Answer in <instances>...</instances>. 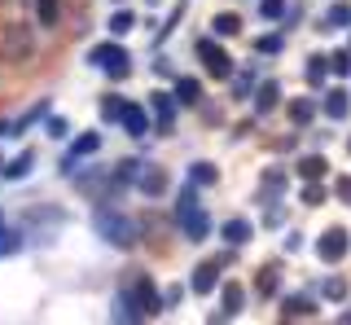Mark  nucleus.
Segmentation results:
<instances>
[{"label": "nucleus", "instance_id": "nucleus-28", "mask_svg": "<svg viewBox=\"0 0 351 325\" xmlns=\"http://www.w3.org/2000/svg\"><path fill=\"white\" fill-rule=\"evenodd\" d=\"M132 27H136V14H132V9H114V14H110V36H128Z\"/></svg>", "mask_w": 351, "mask_h": 325}, {"label": "nucleus", "instance_id": "nucleus-4", "mask_svg": "<svg viewBox=\"0 0 351 325\" xmlns=\"http://www.w3.org/2000/svg\"><path fill=\"white\" fill-rule=\"evenodd\" d=\"M193 53H197V62L206 67V75H211V80H228V75H233V58H228V53L219 49L211 36H202V40H197Z\"/></svg>", "mask_w": 351, "mask_h": 325}, {"label": "nucleus", "instance_id": "nucleus-39", "mask_svg": "<svg viewBox=\"0 0 351 325\" xmlns=\"http://www.w3.org/2000/svg\"><path fill=\"white\" fill-rule=\"evenodd\" d=\"M325 198H329V193H325L321 185H316V180H312V185H303V207H321Z\"/></svg>", "mask_w": 351, "mask_h": 325}, {"label": "nucleus", "instance_id": "nucleus-23", "mask_svg": "<svg viewBox=\"0 0 351 325\" xmlns=\"http://www.w3.org/2000/svg\"><path fill=\"white\" fill-rule=\"evenodd\" d=\"M36 18H40V27H58L62 23V0H36Z\"/></svg>", "mask_w": 351, "mask_h": 325}, {"label": "nucleus", "instance_id": "nucleus-20", "mask_svg": "<svg viewBox=\"0 0 351 325\" xmlns=\"http://www.w3.org/2000/svg\"><path fill=\"white\" fill-rule=\"evenodd\" d=\"M141 321H145V317L136 312V303H132L128 295H119L114 299V325H141Z\"/></svg>", "mask_w": 351, "mask_h": 325}, {"label": "nucleus", "instance_id": "nucleus-36", "mask_svg": "<svg viewBox=\"0 0 351 325\" xmlns=\"http://www.w3.org/2000/svg\"><path fill=\"white\" fill-rule=\"evenodd\" d=\"M281 49H285V40L277 36V31H272V36H263V40H255V53H259V58H277Z\"/></svg>", "mask_w": 351, "mask_h": 325}, {"label": "nucleus", "instance_id": "nucleus-15", "mask_svg": "<svg viewBox=\"0 0 351 325\" xmlns=\"http://www.w3.org/2000/svg\"><path fill=\"white\" fill-rule=\"evenodd\" d=\"M285 115H290L294 128H307V123L316 119V106L307 101V97H294V101H285Z\"/></svg>", "mask_w": 351, "mask_h": 325}, {"label": "nucleus", "instance_id": "nucleus-8", "mask_svg": "<svg viewBox=\"0 0 351 325\" xmlns=\"http://www.w3.org/2000/svg\"><path fill=\"white\" fill-rule=\"evenodd\" d=\"M97 149H101V132H80L71 145H66V154H62V171H75L84 158H93Z\"/></svg>", "mask_w": 351, "mask_h": 325}, {"label": "nucleus", "instance_id": "nucleus-1", "mask_svg": "<svg viewBox=\"0 0 351 325\" xmlns=\"http://www.w3.org/2000/svg\"><path fill=\"white\" fill-rule=\"evenodd\" d=\"M93 229H97V237H101V242L119 246V251H128V246H136V237H141L136 220H132L128 211H114L110 202H101V207L93 211Z\"/></svg>", "mask_w": 351, "mask_h": 325}, {"label": "nucleus", "instance_id": "nucleus-33", "mask_svg": "<svg viewBox=\"0 0 351 325\" xmlns=\"http://www.w3.org/2000/svg\"><path fill=\"white\" fill-rule=\"evenodd\" d=\"M211 31H215V36H237V31H241V18L237 14H215Z\"/></svg>", "mask_w": 351, "mask_h": 325}, {"label": "nucleus", "instance_id": "nucleus-25", "mask_svg": "<svg viewBox=\"0 0 351 325\" xmlns=\"http://www.w3.org/2000/svg\"><path fill=\"white\" fill-rule=\"evenodd\" d=\"M31 167H36V154H31V149H22V158L5 162V176L9 180H22V176H31Z\"/></svg>", "mask_w": 351, "mask_h": 325}, {"label": "nucleus", "instance_id": "nucleus-17", "mask_svg": "<svg viewBox=\"0 0 351 325\" xmlns=\"http://www.w3.org/2000/svg\"><path fill=\"white\" fill-rule=\"evenodd\" d=\"M44 115H49V101H36V106H31V110L22 115V119H14V123H9V136H22L27 128H36Z\"/></svg>", "mask_w": 351, "mask_h": 325}, {"label": "nucleus", "instance_id": "nucleus-3", "mask_svg": "<svg viewBox=\"0 0 351 325\" xmlns=\"http://www.w3.org/2000/svg\"><path fill=\"white\" fill-rule=\"evenodd\" d=\"M36 58V36H31L27 27H9L5 36H0V62H9V67H22V62Z\"/></svg>", "mask_w": 351, "mask_h": 325}, {"label": "nucleus", "instance_id": "nucleus-5", "mask_svg": "<svg viewBox=\"0 0 351 325\" xmlns=\"http://www.w3.org/2000/svg\"><path fill=\"white\" fill-rule=\"evenodd\" d=\"M347 251H351V233L343 224H329L321 233V242H316V259L321 264H338V259H347Z\"/></svg>", "mask_w": 351, "mask_h": 325}, {"label": "nucleus", "instance_id": "nucleus-26", "mask_svg": "<svg viewBox=\"0 0 351 325\" xmlns=\"http://www.w3.org/2000/svg\"><path fill=\"white\" fill-rule=\"evenodd\" d=\"M285 189V171L281 167H268V171H263V202H277V193Z\"/></svg>", "mask_w": 351, "mask_h": 325}, {"label": "nucleus", "instance_id": "nucleus-27", "mask_svg": "<svg viewBox=\"0 0 351 325\" xmlns=\"http://www.w3.org/2000/svg\"><path fill=\"white\" fill-rule=\"evenodd\" d=\"M189 211H197V185H193V180L180 189V198H176V220H184Z\"/></svg>", "mask_w": 351, "mask_h": 325}, {"label": "nucleus", "instance_id": "nucleus-11", "mask_svg": "<svg viewBox=\"0 0 351 325\" xmlns=\"http://www.w3.org/2000/svg\"><path fill=\"white\" fill-rule=\"evenodd\" d=\"M149 110H154V123L167 132V128L176 123V97H167V93H149Z\"/></svg>", "mask_w": 351, "mask_h": 325}, {"label": "nucleus", "instance_id": "nucleus-7", "mask_svg": "<svg viewBox=\"0 0 351 325\" xmlns=\"http://www.w3.org/2000/svg\"><path fill=\"white\" fill-rule=\"evenodd\" d=\"M233 255H211V259H202V264L193 268V277H189V290L193 295H211V290L219 286V273H224V264Z\"/></svg>", "mask_w": 351, "mask_h": 325}, {"label": "nucleus", "instance_id": "nucleus-45", "mask_svg": "<svg viewBox=\"0 0 351 325\" xmlns=\"http://www.w3.org/2000/svg\"><path fill=\"white\" fill-rule=\"evenodd\" d=\"M0 171H5V162H0Z\"/></svg>", "mask_w": 351, "mask_h": 325}, {"label": "nucleus", "instance_id": "nucleus-22", "mask_svg": "<svg viewBox=\"0 0 351 325\" xmlns=\"http://www.w3.org/2000/svg\"><path fill=\"white\" fill-rule=\"evenodd\" d=\"M329 171V162L321 158V154H307V158H299V176L307 180V185H312V180H321Z\"/></svg>", "mask_w": 351, "mask_h": 325}, {"label": "nucleus", "instance_id": "nucleus-31", "mask_svg": "<svg viewBox=\"0 0 351 325\" xmlns=\"http://www.w3.org/2000/svg\"><path fill=\"white\" fill-rule=\"evenodd\" d=\"M219 295H224V312H228V317H237V312L246 308V299H241V286H233V281H228Z\"/></svg>", "mask_w": 351, "mask_h": 325}, {"label": "nucleus", "instance_id": "nucleus-41", "mask_svg": "<svg viewBox=\"0 0 351 325\" xmlns=\"http://www.w3.org/2000/svg\"><path fill=\"white\" fill-rule=\"evenodd\" d=\"M49 136H71V123L53 115V119H49Z\"/></svg>", "mask_w": 351, "mask_h": 325}, {"label": "nucleus", "instance_id": "nucleus-34", "mask_svg": "<svg viewBox=\"0 0 351 325\" xmlns=\"http://www.w3.org/2000/svg\"><path fill=\"white\" fill-rule=\"evenodd\" d=\"M325 75H329V62L325 58H307V84L325 88Z\"/></svg>", "mask_w": 351, "mask_h": 325}, {"label": "nucleus", "instance_id": "nucleus-29", "mask_svg": "<svg viewBox=\"0 0 351 325\" xmlns=\"http://www.w3.org/2000/svg\"><path fill=\"white\" fill-rule=\"evenodd\" d=\"M189 180H193V185H215V180H219V167H215V162H193V167H189Z\"/></svg>", "mask_w": 351, "mask_h": 325}, {"label": "nucleus", "instance_id": "nucleus-47", "mask_svg": "<svg viewBox=\"0 0 351 325\" xmlns=\"http://www.w3.org/2000/svg\"><path fill=\"white\" fill-rule=\"evenodd\" d=\"M347 49H351V45H347Z\"/></svg>", "mask_w": 351, "mask_h": 325}, {"label": "nucleus", "instance_id": "nucleus-21", "mask_svg": "<svg viewBox=\"0 0 351 325\" xmlns=\"http://www.w3.org/2000/svg\"><path fill=\"white\" fill-rule=\"evenodd\" d=\"M123 110H128V101L119 93H106L101 97V119H106V123H123Z\"/></svg>", "mask_w": 351, "mask_h": 325}, {"label": "nucleus", "instance_id": "nucleus-16", "mask_svg": "<svg viewBox=\"0 0 351 325\" xmlns=\"http://www.w3.org/2000/svg\"><path fill=\"white\" fill-rule=\"evenodd\" d=\"M123 128H128V136H145V132H149V115H145V106H132V101H128V110H123Z\"/></svg>", "mask_w": 351, "mask_h": 325}, {"label": "nucleus", "instance_id": "nucleus-30", "mask_svg": "<svg viewBox=\"0 0 351 325\" xmlns=\"http://www.w3.org/2000/svg\"><path fill=\"white\" fill-rule=\"evenodd\" d=\"M285 14H290L285 0H259V18H263V23H281Z\"/></svg>", "mask_w": 351, "mask_h": 325}, {"label": "nucleus", "instance_id": "nucleus-42", "mask_svg": "<svg viewBox=\"0 0 351 325\" xmlns=\"http://www.w3.org/2000/svg\"><path fill=\"white\" fill-rule=\"evenodd\" d=\"M334 189H338V198H343L347 207H351V176H338V185H334Z\"/></svg>", "mask_w": 351, "mask_h": 325}, {"label": "nucleus", "instance_id": "nucleus-19", "mask_svg": "<svg viewBox=\"0 0 351 325\" xmlns=\"http://www.w3.org/2000/svg\"><path fill=\"white\" fill-rule=\"evenodd\" d=\"M347 110H351V97L343 88H329L325 93V115L329 119H347Z\"/></svg>", "mask_w": 351, "mask_h": 325}, {"label": "nucleus", "instance_id": "nucleus-37", "mask_svg": "<svg viewBox=\"0 0 351 325\" xmlns=\"http://www.w3.org/2000/svg\"><path fill=\"white\" fill-rule=\"evenodd\" d=\"M329 71H334L338 80H347V75H351V49H338L334 58H329Z\"/></svg>", "mask_w": 351, "mask_h": 325}, {"label": "nucleus", "instance_id": "nucleus-43", "mask_svg": "<svg viewBox=\"0 0 351 325\" xmlns=\"http://www.w3.org/2000/svg\"><path fill=\"white\" fill-rule=\"evenodd\" d=\"M281 224H285V211L277 207V202H272V211H268V229H281Z\"/></svg>", "mask_w": 351, "mask_h": 325}, {"label": "nucleus", "instance_id": "nucleus-14", "mask_svg": "<svg viewBox=\"0 0 351 325\" xmlns=\"http://www.w3.org/2000/svg\"><path fill=\"white\" fill-rule=\"evenodd\" d=\"M255 290H259L263 299H272V295H277V290H281V264L259 268V273H255Z\"/></svg>", "mask_w": 351, "mask_h": 325}, {"label": "nucleus", "instance_id": "nucleus-10", "mask_svg": "<svg viewBox=\"0 0 351 325\" xmlns=\"http://www.w3.org/2000/svg\"><path fill=\"white\" fill-rule=\"evenodd\" d=\"M250 97H255V115H272L281 106V84L277 80H259V88Z\"/></svg>", "mask_w": 351, "mask_h": 325}, {"label": "nucleus", "instance_id": "nucleus-12", "mask_svg": "<svg viewBox=\"0 0 351 325\" xmlns=\"http://www.w3.org/2000/svg\"><path fill=\"white\" fill-rule=\"evenodd\" d=\"M219 237H224V242L237 251V246H246L250 237H255V229H250V220H241V215H233L228 224H219Z\"/></svg>", "mask_w": 351, "mask_h": 325}, {"label": "nucleus", "instance_id": "nucleus-18", "mask_svg": "<svg viewBox=\"0 0 351 325\" xmlns=\"http://www.w3.org/2000/svg\"><path fill=\"white\" fill-rule=\"evenodd\" d=\"M18 251H22V229H14V224L0 220V259H9Z\"/></svg>", "mask_w": 351, "mask_h": 325}, {"label": "nucleus", "instance_id": "nucleus-40", "mask_svg": "<svg viewBox=\"0 0 351 325\" xmlns=\"http://www.w3.org/2000/svg\"><path fill=\"white\" fill-rule=\"evenodd\" d=\"M255 93V80H250V75H237L233 80V97H250Z\"/></svg>", "mask_w": 351, "mask_h": 325}, {"label": "nucleus", "instance_id": "nucleus-38", "mask_svg": "<svg viewBox=\"0 0 351 325\" xmlns=\"http://www.w3.org/2000/svg\"><path fill=\"white\" fill-rule=\"evenodd\" d=\"M285 312H290V317H312L316 299H285Z\"/></svg>", "mask_w": 351, "mask_h": 325}, {"label": "nucleus", "instance_id": "nucleus-32", "mask_svg": "<svg viewBox=\"0 0 351 325\" xmlns=\"http://www.w3.org/2000/svg\"><path fill=\"white\" fill-rule=\"evenodd\" d=\"M325 27H351V5H347V0L329 5V14H325Z\"/></svg>", "mask_w": 351, "mask_h": 325}, {"label": "nucleus", "instance_id": "nucleus-24", "mask_svg": "<svg viewBox=\"0 0 351 325\" xmlns=\"http://www.w3.org/2000/svg\"><path fill=\"white\" fill-rule=\"evenodd\" d=\"M197 101H202L197 80H176V106H197Z\"/></svg>", "mask_w": 351, "mask_h": 325}, {"label": "nucleus", "instance_id": "nucleus-44", "mask_svg": "<svg viewBox=\"0 0 351 325\" xmlns=\"http://www.w3.org/2000/svg\"><path fill=\"white\" fill-rule=\"evenodd\" d=\"M0 136H9V123H5V119H0Z\"/></svg>", "mask_w": 351, "mask_h": 325}, {"label": "nucleus", "instance_id": "nucleus-46", "mask_svg": "<svg viewBox=\"0 0 351 325\" xmlns=\"http://www.w3.org/2000/svg\"><path fill=\"white\" fill-rule=\"evenodd\" d=\"M347 149H351V141H347Z\"/></svg>", "mask_w": 351, "mask_h": 325}, {"label": "nucleus", "instance_id": "nucleus-6", "mask_svg": "<svg viewBox=\"0 0 351 325\" xmlns=\"http://www.w3.org/2000/svg\"><path fill=\"white\" fill-rule=\"evenodd\" d=\"M123 295L136 303V312L141 317H154V312H162V295H158V286H154V281L141 273V277H132V286L123 290Z\"/></svg>", "mask_w": 351, "mask_h": 325}, {"label": "nucleus", "instance_id": "nucleus-2", "mask_svg": "<svg viewBox=\"0 0 351 325\" xmlns=\"http://www.w3.org/2000/svg\"><path fill=\"white\" fill-rule=\"evenodd\" d=\"M88 67L106 71L110 80H123V75L132 71V58H128V49H123V45L106 40V45H93V49H88Z\"/></svg>", "mask_w": 351, "mask_h": 325}, {"label": "nucleus", "instance_id": "nucleus-35", "mask_svg": "<svg viewBox=\"0 0 351 325\" xmlns=\"http://www.w3.org/2000/svg\"><path fill=\"white\" fill-rule=\"evenodd\" d=\"M321 295H325L329 303H343V299H347V281H343V277H329V281H321Z\"/></svg>", "mask_w": 351, "mask_h": 325}, {"label": "nucleus", "instance_id": "nucleus-13", "mask_svg": "<svg viewBox=\"0 0 351 325\" xmlns=\"http://www.w3.org/2000/svg\"><path fill=\"white\" fill-rule=\"evenodd\" d=\"M180 229H184V237H189V242H202V237L211 233V220H206V211L197 207V211H189V215L180 220Z\"/></svg>", "mask_w": 351, "mask_h": 325}, {"label": "nucleus", "instance_id": "nucleus-9", "mask_svg": "<svg viewBox=\"0 0 351 325\" xmlns=\"http://www.w3.org/2000/svg\"><path fill=\"white\" fill-rule=\"evenodd\" d=\"M136 189L149 193V198H158V193L167 189V167H158V162H145V167H141V176H136Z\"/></svg>", "mask_w": 351, "mask_h": 325}]
</instances>
